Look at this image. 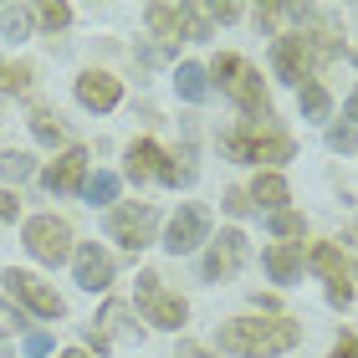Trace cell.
I'll return each instance as SVG.
<instances>
[{"instance_id": "obj_1", "label": "cell", "mask_w": 358, "mask_h": 358, "mask_svg": "<svg viewBox=\"0 0 358 358\" xmlns=\"http://www.w3.org/2000/svg\"><path fill=\"white\" fill-rule=\"evenodd\" d=\"M302 328L292 317H236L220 328V348L236 358H276L287 348H297Z\"/></svg>"}, {"instance_id": "obj_2", "label": "cell", "mask_w": 358, "mask_h": 358, "mask_svg": "<svg viewBox=\"0 0 358 358\" xmlns=\"http://www.w3.org/2000/svg\"><path fill=\"white\" fill-rule=\"evenodd\" d=\"M210 77L225 87L241 103V113L246 118H271V97H266V87H262V72L251 67V62H241V57H231V52H220L215 62H210Z\"/></svg>"}, {"instance_id": "obj_3", "label": "cell", "mask_w": 358, "mask_h": 358, "mask_svg": "<svg viewBox=\"0 0 358 358\" xmlns=\"http://www.w3.org/2000/svg\"><path fill=\"white\" fill-rule=\"evenodd\" d=\"M225 154L246 159V164H287L292 138L287 134H262V128H236V134H225Z\"/></svg>"}, {"instance_id": "obj_4", "label": "cell", "mask_w": 358, "mask_h": 358, "mask_svg": "<svg viewBox=\"0 0 358 358\" xmlns=\"http://www.w3.org/2000/svg\"><path fill=\"white\" fill-rule=\"evenodd\" d=\"M26 251L36 256V262H46V266H62L72 256V225L62 220V215L26 220Z\"/></svg>"}, {"instance_id": "obj_5", "label": "cell", "mask_w": 358, "mask_h": 358, "mask_svg": "<svg viewBox=\"0 0 358 358\" xmlns=\"http://www.w3.org/2000/svg\"><path fill=\"white\" fill-rule=\"evenodd\" d=\"M128 179H134V185H138V179L189 185V179H194V169H189V164H174V159H169L164 149H159V143H149V138H143V143H134V149H128Z\"/></svg>"}, {"instance_id": "obj_6", "label": "cell", "mask_w": 358, "mask_h": 358, "mask_svg": "<svg viewBox=\"0 0 358 358\" xmlns=\"http://www.w3.org/2000/svg\"><path fill=\"white\" fill-rule=\"evenodd\" d=\"M154 225H159L154 205H123V210L108 215V236L118 241V246H128V251H143L154 241Z\"/></svg>"}, {"instance_id": "obj_7", "label": "cell", "mask_w": 358, "mask_h": 358, "mask_svg": "<svg viewBox=\"0 0 358 358\" xmlns=\"http://www.w3.org/2000/svg\"><path fill=\"white\" fill-rule=\"evenodd\" d=\"M149 26H154V36H189V41H205L210 36V21H205V10H194V6H149Z\"/></svg>"}, {"instance_id": "obj_8", "label": "cell", "mask_w": 358, "mask_h": 358, "mask_svg": "<svg viewBox=\"0 0 358 358\" xmlns=\"http://www.w3.org/2000/svg\"><path fill=\"white\" fill-rule=\"evenodd\" d=\"M138 307H143V317H149L154 328H179V322L189 317V307L179 302V297H169V292L159 287V276H154V271H143V276H138Z\"/></svg>"}, {"instance_id": "obj_9", "label": "cell", "mask_w": 358, "mask_h": 358, "mask_svg": "<svg viewBox=\"0 0 358 358\" xmlns=\"http://www.w3.org/2000/svg\"><path fill=\"white\" fill-rule=\"evenodd\" d=\"M0 282H6V292H10L21 307H31L36 317H62V297L41 282V276H31V271H6Z\"/></svg>"}, {"instance_id": "obj_10", "label": "cell", "mask_w": 358, "mask_h": 358, "mask_svg": "<svg viewBox=\"0 0 358 358\" xmlns=\"http://www.w3.org/2000/svg\"><path fill=\"white\" fill-rule=\"evenodd\" d=\"M271 57H276V72H282L287 83L307 87V77H313V41H307L302 31H282Z\"/></svg>"}, {"instance_id": "obj_11", "label": "cell", "mask_w": 358, "mask_h": 358, "mask_svg": "<svg viewBox=\"0 0 358 358\" xmlns=\"http://www.w3.org/2000/svg\"><path fill=\"white\" fill-rule=\"evenodd\" d=\"M241 262H246V236L241 231H220V241L205 251V282H225V276H236Z\"/></svg>"}, {"instance_id": "obj_12", "label": "cell", "mask_w": 358, "mask_h": 358, "mask_svg": "<svg viewBox=\"0 0 358 358\" xmlns=\"http://www.w3.org/2000/svg\"><path fill=\"white\" fill-rule=\"evenodd\" d=\"M210 236V215H205V205H185L179 215L169 220V236H164V246L174 251V256H185V251H194L200 241Z\"/></svg>"}, {"instance_id": "obj_13", "label": "cell", "mask_w": 358, "mask_h": 358, "mask_svg": "<svg viewBox=\"0 0 358 358\" xmlns=\"http://www.w3.org/2000/svg\"><path fill=\"white\" fill-rule=\"evenodd\" d=\"M313 266L328 276V297H333L338 307H348V302H353V282H348V262H343V251L322 241V246H313Z\"/></svg>"}, {"instance_id": "obj_14", "label": "cell", "mask_w": 358, "mask_h": 358, "mask_svg": "<svg viewBox=\"0 0 358 358\" xmlns=\"http://www.w3.org/2000/svg\"><path fill=\"white\" fill-rule=\"evenodd\" d=\"M77 287H87V292H108L113 287V256L97 246V241L77 246Z\"/></svg>"}, {"instance_id": "obj_15", "label": "cell", "mask_w": 358, "mask_h": 358, "mask_svg": "<svg viewBox=\"0 0 358 358\" xmlns=\"http://www.w3.org/2000/svg\"><path fill=\"white\" fill-rule=\"evenodd\" d=\"M118 97H123L118 77H108V72H83V77H77V103H83V108H92V113L118 108Z\"/></svg>"}, {"instance_id": "obj_16", "label": "cell", "mask_w": 358, "mask_h": 358, "mask_svg": "<svg viewBox=\"0 0 358 358\" xmlns=\"http://www.w3.org/2000/svg\"><path fill=\"white\" fill-rule=\"evenodd\" d=\"M83 169H87V149H67V154H62L52 169L41 174V185L52 189V194H67V189H77V185H83Z\"/></svg>"}, {"instance_id": "obj_17", "label": "cell", "mask_w": 358, "mask_h": 358, "mask_svg": "<svg viewBox=\"0 0 358 358\" xmlns=\"http://www.w3.org/2000/svg\"><path fill=\"white\" fill-rule=\"evenodd\" d=\"M251 200L262 205V210H271V215H276V210L287 205V179H282V174H256V185H251Z\"/></svg>"}, {"instance_id": "obj_18", "label": "cell", "mask_w": 358, "mask_h": 358, "mask_svg": "<svg viewBox=\"0 0 358 358\" xmlns=\"http://www.w3.org/2000/svg\"><path fill=\"white\" fill-rule=\"evenodd\" d=\"M266 271H271V282H292V276L302 271V246H271Z\"/></svg>"}, {"instance_id": "obj_19", "label": "cell", "mask_w": 358, "mask_h": 358, "mask_svg": "<svg viewBox=\"0 0 358 358\" xmlns=\"http://www.w3.org/2000/svg\"><path fill=\"white\" fill-rule=\"evenodd\" d=\"M205 67H200V62H179V77H174V83H179V97H189V103H205V92H210V83H205Z\"/></svg>"}, {"instance_id": "obj_20", "label": "cell", "mask_w": 358, "mask_h": 358, "mask_svg": "<svg viewBox=\"0 0 358 358\" xmlns=\"http://www.w3.org/2000/svg\"><path fill=\"white\" fill-rule=\"evenodd\" d=\"M31 134H36L41 143H67V123H62L57 113L36 108V113H31Z\"/></svg>"}, {"instance_id": "obj_21", "label": "cell", "mask_w": 358, "mask_h": 358, "mask_svg": "<svg viewBox=\"0 0 358 358\" xmlns=\"http://www.w3.org/2000/svg\"><path fill=\"white\" fill-rule=\"evenodd\" d=\"M31 21H36V10H31V6H10V10H0V31H6L10 41H21L26 31H31Z\"/></svg>"}, {"instance_id": "obj_22", "label": "cell", "mask_w": 358, "mask_h": 358, "mask_svg": "<svg viewBox=\"0 0 358 358\" xmlns=\"http://www.w3.org/2000/svg\"><path fill=\"white\" fill-rule=\"evenodd\" d=\"M83 194H87V205H108L113 194H118V174H92L83 185Z\"/></svg>"}, {"instance_id": "obj_23", "label": "cell", "mask_w": 358, "mask_h": 358, "mask_svg": "<svg viewBox=\"0 0 358 358\" xmlns=\"http://www.w3.org/2000/svg\"><path fill=\"white\" fill-rule=\"evenodd\" d=\"M302 113H307V118H328V87H322V83L302 87Z\"/></svg>"}, {"instance_id": "obj_24", "label": "cell", "mask_w": 358, "mask_h": 358, "mask_svg": "<svg viewBox=\"0 0 358 358\" xmlns=\"http://www.w3.org/2000/svg\"><path fill=\"white\" fill-rule=\"evenodd\" d=\"M31 169H36V164H31V154H21V149H6V154H0V174H6V179H26Z\"/></svg>"}, {"instance_id": "obj_25", "label": "cell", "mask_w": 358, "mask_h": 358, "mask_svg": "<svg viewBox=\"0 0 358 358\" xmlns=\"http://www.w3.org/2000/svg\"><path fill=\"white\" fill-rule=\"evenodd\" d=\"M31 87V67L15 62V67H0V92H26Z\"/></svg>"}, {"instance_id": "obj_26", "label": "cell", "mask_w": 358, "mask_h": 358, "mask_svg": "<svg viewBox=\"0 0 358 358\" xmlns=\"http://www.w3.org/2000/svg\"><path fill=\"white\" fill-rule=\"evenodd\" d=\"M36 15H41V26H46V31H67V21H72V6H57V0H52V6H41Z\"/></svg>"}, {"instance_id": "obj_27", "label": "cell", "mask_w": 358, "mask_h": 358, "mask_svg": "<svg viewBox=\"0 0 358 358\" xmlns=\"http://www.w3.org/2000/svg\"><path fill=\"white\" fill-rule=\"evenodd\" d=\"M271 231H276V236H302V215H297V210H276V215H271Z\"/></svg>"}, {"instance_id": "obj_28", "label": "cell", "mask_w": 358, "mask_h": 358, "mask_svg": "<svg viewBox=\"0 0 358 358\" xmlns=\"http://www.w3.org/2000/svg\"><path fill=\"white\" fill-rule=\"evenodd\" d=\"M225 210H231V215H246V210H251V194H246V189H225Z\"/></svg>"}, {"instance_id": "obj_29", "label": "cell", "mask_w": 358, "mask_h": 358, "mask_svg": "<svg viewBox=\"0 0 358 358\" xmlns=\"http://www.w3.org/2000/svg\"><path fill=\"white\" fill-rule=\"evenodd\" d=\"M26 353H31V358L52 353V333H26Z\"/></svg>"}, {"instance_id": "obj_30", "label": "cell", "mask_w": 358, "mask_h": 358, "mask_svg": "<svg viewBox=\"0 0 358 358\" xmlns=\"http://www.w3.org/2000/svg\"><path fill=\"white\" fill-rule=\"evenodd\" d=\"M15 215H21V200H15L10 189H0V225H6V220H15Z\"/></svg>"}, {"instance_id": "obj_31", "label": "cell", "mask_w": 358, "mask_h": 358, "mask_svg": "<svg viewBox=\"0 0 358 358\" xmlns=\"http://www.w3.org/2000/svg\"><path fill=\"white\" fill-rule=\"evenodd\" d=\"M328 143H333V149H353L358 134H353V128H328Z\"/></svg>"}, {"instance_id": "obj_32", "label": "cell", "mask_w": 358, "mask_h": 358, "mask_svg": "<svg viewBox=\"0 0 358 358\" xmlns=\"http://www.w3.org/2000/svg\"><path fill=\"white\" fill-rule=\"evenodd\" d=\"M21 313H15V307H6V302H0V333H15V328H21Z\"/></svg>"}, {"instance_id": "obj_33", "label": "cell", "mask_w": 358, "mask_h": 358, "mask_svg": "<svg viewBox=\"0 0 358 358\" xmlns=\"http://www.w3.org/2000/svg\"><path fill=\"white\" fill-rule=\"evenodd\" d=\"M333 358H358V338H353V333H343V338L333 343Z\"/></svg>"}, {"instance_id": "obj_34", "label": "cell", "mask_w": 358, "mask_h": 358, "mask_svg": "<svg viewBox=\"0 0 358 358\" xmlns=\"http://www.w3.org/2000/svg\"><path fill=\"white\" fill-rule=\"evenodd\" d=\"M205 15H210V21H236L241 6H205Z\"/></svg>"}, {"instance_id": "obj_35", "label": "cell", "mask_w": 358, "mask_h": 358, "mask_svg": "<svg viewBox=\"0 0 358 358\" xmlns=\"http://www.w3.org/2000/svg\"><path fill=\"white\" fill-rule=\"evenodd\" d=\"M179 358H210L205 348H194V343H185V348H179Z\"/></svg>"}, {"instance_id": "obj_36", "label": "cell", "mask_w": 358, "mask_h": 358, "mask_svg": "<svg viewBox=\"0 0 358 358\" xmlns=\"http://www.w3.org/2000/svg\"><path fill=\"white\" fill-rule=\"evenodd\" d=\"M343 113H348V118H353V123H358V92H353V97H348V108H343Z\"/></svg>"}, {"instance_id": "obj_37", "label": "cell", "mask_w": 358, "mask_h": 358, "mask_svg": "<svg viewBox=\"0 0 358 358\" xmlns=\"http://www.w3.org/2000/svg\"><path fill=\"white\" fill-rule=\"evenodd\" d=\"M62 358H92L87 348H67V353H62Z\"/></svg>"}, {"instance_id": "obj_38", "label": "cell", "mask_w": 358, "mask_h": 358, "mask_svg": "<svg viewBox=\"0 0 358 358\" xmlns=\"http://www.w3.org/2000/svg\"><path fill=\"white\" fill-rule=\"evenodd\" d=\"M0 358H6V353H0Z\"/></svg>"}]
</instances>
